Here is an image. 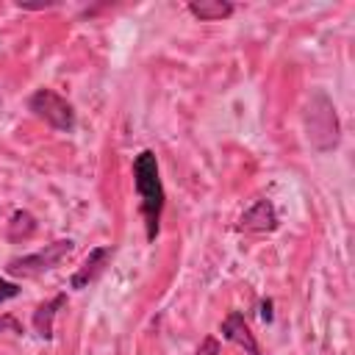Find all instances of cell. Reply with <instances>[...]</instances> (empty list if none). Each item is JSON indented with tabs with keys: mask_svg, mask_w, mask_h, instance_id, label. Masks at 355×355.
<instances>
[{
	"mask_svg": "<svg viewBox=\"0 0 355 355\" xmlns=\"http://www.w3.org/2000/svg\"><path fill=\"white\" fill-rule=\"evenodd\" d=\"M133 189L139 197V214L144 222V239L155 241V236L161 233V216H164V205H166V191L161 183V169H158V155L153 150H141L133 155Z\"/></svg>",
	"mask_w": 355,
	"mask_h": 355,
	"instance_id": "1",
	"label": "cell"
},
{
	"mask_svg": "<svg viewBox=\"0 0 355 355\" xmlns=\"http://www.w3.org/2000/svg\"><path fill=\"white\" fill-rule=\"evenodd\" d=\"M302 128L311 150L316 153H333L341 144V119L336 111V103L324 89H313L305 111H302Z\"/></svg>",
	"mask_w": 355,
	"mask_h": 355,
	"instance_id": "2",
	"label": "cell"
},
{
	"mask_svg": "<svg viewBox=\"0 0 355 355\" xmlns=\"http://www.w3.org/2000/svg\"><path fill=\"white\" fill-rule=\"evenodd\" d=\"M28 111L58 133H75V128H78L75 105L64 94H58L55 89H47V86L36 89L28 97Z\"/></svg>",
	"mask_w": 355,
	"mask_h": 355,
	"instance_id": "3",
	"label": "cell"
},
{
	"mask_svg": "<svg viewBox=\"0 0 355 355\" xmlns=\"http://www.w3.org/2000/svg\"><path fill=\"white\" fill-rule=\"evenodd\" d=\"M72 250H75V239H55V241L39 247L36 252L11 258V261L6 263V272H8L11 277H39V275L55 269Z\"/></svg>",
	"mask_w": 355,
	"mask_h": 355,
	"instance_id": "4",
	"label": "cell"
},
{
	"mask_svg": "<svg viewBox=\"0 0 355 355\" xmlns=\"http://www.w3.org/2000/svg\"><path fill=\"white\" fill-rule=\"evenodd\" d=\"M114 252H116L114 244H97V247H92L89 255L83 258V263L69 275V288H72V291H83V288H89L92 283H97V280L103 277V272L108 269Z\"/></svg>",
	"mask_w": 355,
	"mask_h": 355,
	"instance_id": "5",
	"label": "cell"
},
{
	"mask_svg": "<svg viewBox=\"0 0 355 355\" xmlns=\"http://www.w3.org/2000/svg\"><path fill=\"white\" fill-rule=\"evenodd\" d=\"M236 227L241 233H275L280 227V216H277L275 202L269 197L255 200L250 208H244V214L239 216Z\"/></svg>",
	"mask_w": 355,
	"mask_h": 355,
	"instance_id": "6",
	"label": "cell"
},
{
	"mask_svg": "<svg viewBox=\"0 0 355 355\" xmlns=\"http://www.w3.org/2000/svg\"><path fill=\"white\" fill-rule=\"evenodd\" d=\"M219 333H222L225 341L241 347L244 355H263V349H261V344H258V338H255V333H252V327L247 324V319H244L241 311H230V313L222 319Z\"/></svg>",
	"mask_w": 355,
	"mask_h": 355,
	"instance_id": "7",
	"label": "cell"
},
{
	"mask_svg": "<svg viewBox=\"0 0 355 355\" xmlns=\"http://www.w3.org/2000/svg\"><path fill=\"white\" fill-rule=\"evenodd\" d=\"M64 305H67V291H58V294H53L50 300H44V302L36 305V311H33V316H31V327H33V333H36L42 341H53L55 316H58V311H61Z\"/></svg>",
	"mask_w": 355,
	"mask_h": 355,
	"instance_id": "8",
	"label": "cell"
},
{
	"mask_svg": "<svg viewBox=\"0 0 355 355\" xmlns=\"http://www.w3.org/2000/svg\"><path fill=\"white\" fill-rule=\"evenodd\" d=\"M186 11L200 22H222V19L233 17L236 3H230V0H189Z\"/></svg>",
	"mask_w": 355,
	"mask_h": 355,
	"instance_id": "9",
	"label": "cell"
},
{
	"mask_svg": "<svg viewBox=\"0 0 355 355\" xmlns=\"http://www.w3.org/2000/svg\"><path fill=\"white\" fill-rule=\"evenodd\" d=\"M36 216L31 214V211H25V208H19V211H14L11 214V219H8V225H6V239L11 241V244H22V241H28L33 233H36Z\"/></svg>",
	"mask_w": 355,
	"mask_h": 355,
	"instance_id": "10",
	"label": "cell"
},
{
	"mask_svg": "<svg viewBox=\"0 0 355 355\" xmlns=\"http://www.w3.org/2000/svg\"><path fill=\"white\" fill-rule=\"evenodd\" d=\"M22 294V286L8 280V277H0V302H8V300H17Z\"/></svg>",
	"mask_w": 355,
	"mask_h": 355,
	"instance_id": "11",
	"label": "cell"
},
{
	"mask_svg": "<svg viewBox=\"0 0 355 355\" xmlns=\"http://www.w3.org/2000/svg\"><path fill=\"white\" fill-rule=\"evenodd\" d=\"M194 355H222V341L216 336H205L194 349Z\"/></svg>",
	"mask_w": 355,
	"mask_h": 355,
	"instance_id": "12",
	"label": "cell"
},
{
	"mask_svg": "<svg viewBox=\"0 0 355 355\" xmlns=\"http://www.w3.org/2000/svg\"><path fill=\"white\" fill-rule=\"evenodd\" d=\"M0 333H14V336H25V327L19 319H14L11 313H3L0 316Z\"/></svg>",
	"mask_w": 355,
	"mask_h": 355,
	"instance_id": "13",
	"label": "cell"
},
{
	"mask_svg": "<svg viewBox=\"0 0 355 355\" xmlns=\"http://www.w3.org/2000/svg\"><path fill=\"white\" fill-rule=\"evenodd\" d=\"M275 302H272V297H266V300H261L258 302V316H261V322L263 324H272V319H275Z\"/></svg>",
	"mask_w": 355,
	"mask_h": 355,
	"instance_id": "14",
	"label": "cell"
},
{
	"mask_svg": "<svg viewBox=\"0 0 355 355\" xmlns=\"http://www.w3.org/2000/svg\"><path fill=\"white\" fill-rule=\"evenodd\" d=\"M17 6H19L22 11H44V8H53L55 3H22V0H19Z\"/></svg>",
	"mask_w": 355,
	"mask_h": 355,
	"instance_id": "15",
	"label": "cell"
}]
</instances>
